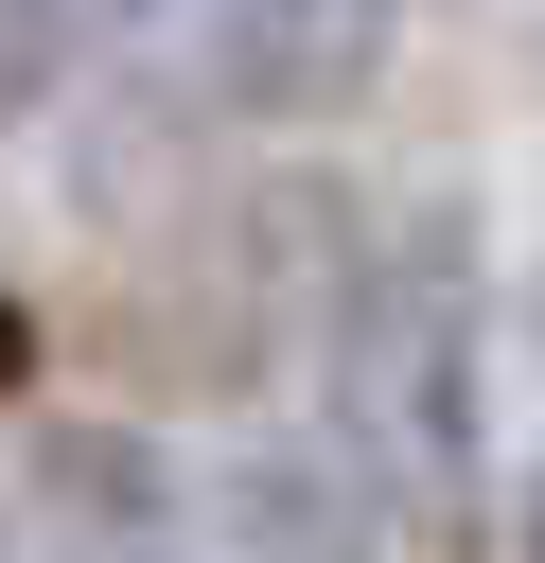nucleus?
<instances>
[{
    "label": "nucleus",
    "instance_id": "f257e3e1",
    "mask_svg": "<svg viewBox=\"0 0 545 563\" xmlns=\"http://www.w3.org/2000/svg\"><path fill=\"white\" fill-rule=\"evenodd\" d=\"M352 405H369V440L404 475H457V440H475V282H457V229L440 211L352 299Z\"/></svg>",
    "mask_w": 545,
    "mask_h": 563
},
{
    "label": "nucleus",
    "instance_id": "f03ea898",
    "mask_svg": "<svg viewBox=\"0 0 545 563\" xmlns=\"http://www.w3.org/2000/svg\"><path fill=\"white\" fill-rule=\"evenodd\" d=\"M193 70L229 123H352L404 70V0H193Z\"/></svg>",
    "mask_w": 545,
    "mask_h": 563
},
{
    "label": "nucleus",
    "instance_id": "7ed1b4c3",
    "mask_svg": "<svg viewBox=\"0 0 545 563\" xmlns=\"http://www.w3.org/2000/svg\"><path fill=\"white\" fill-rule=\"evenodd\" d=\"M141 18H176V0H0V123H35L70 70H105Z\"/></svg>",
    "mask_w": 545,
    "mask_h": 563
},
{
    "label": "nucleus",
    "instance_id": "20e7f679",
    "mask_svg": "<svg viewBox=\"0 0 545 563\" xmlns=\"http://www.w3.org/2000/svg\"><path fill=\"white\" fill-rule=\"evenodd\" d=\"M18 387H35V299L0 282V405H18Z\"/></svg>",
    "mask_w": 545,
    "mask_h": 563
},
{
    "label": "nucleus",
    "instance_id": "39448f33",
    "mask_svg": "<svg viewBox=\"0 0 545 563\" xmlns=\"http://www.w3.org/2000/svg\"><path fill=\"white\" fill-rule=\"evenodd\" d=\"M510 545H527V563H545V457H527V493H510Z\"/></svg>",
    "mask_w": 545,
    "mask_h": 563
}]
</instances>
